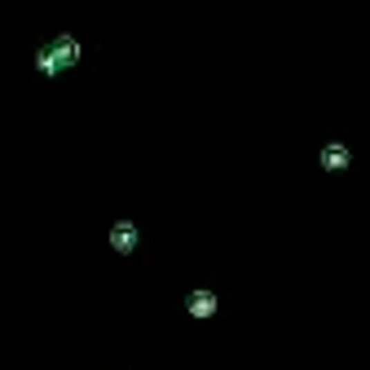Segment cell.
I'll use <instances>...</instances> for the list:
<instances>
[{
	"instance_id": "3",
	"label": "cell",
	"mask_w": 370,
	"mask_h": 370,
	"mask_svg": "<svg viewBox=\"0 0 370 370\" xmlns=\"http://www.w3.org/2000/svg\"><path fill=\"white\" fill-rule=\"evenodd\" d=\"M322 163H326V168H344V163H349V150L344 146H326L322 150Z\"/></svg>"
},
{
	"instance_id": "1",
	"label": "cell",
	"mask_w": 370,
	"mask_h": 370,
	"mask_svg": "<svg viewBox=\"0 0 370 370\" xmlns=\"http://www.w3.org/2000/svg\"><path fill=\"white\" fill-rule=\"evenodd\" d=\"M111 243L119 247V252H133V247H137V230H133V225H115V230H111Z\"/></svg>"
},
{
	"instance_id": "2",
	"label": "cell",
	"mask_w": 370,
	"mask_h": 370,
	"mask_svg": "<svg viewBox=\"0 0 370 370\" xmlns=\"http://www.w3.org/2000/svg\"><path fill=\"white\" fill-rule=\"evenodd\" d=\"M189 313H194V317H212V313H216V295H212V291H198L194 300H189Z\"/></svg>"
}]
</instances>
